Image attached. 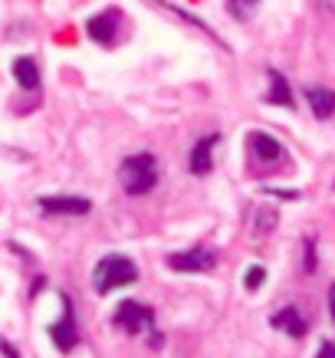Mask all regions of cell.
Instances as JSON below:
<instances>
[{
  "label": "cell",
  "mask_w": 335,
  "mask_h": 358,
  "mask_svg": "<svg viewBox=\"0 0 335 358\" xmlns=\"http://www.w3.org/2000/svg\"><path fill=\"white\" fill-rule=\"evenodd\" d=\"M158 158L152 152H135L129 158H122L119 164V185L129 197H145L158 187Z\"/></svg>",
  "instance_id": "cell-1"
},
{
  "label": "cell",
  "mask_w": 335,
  "mask_h": 358,
  "mask_svg": "<svg viewBox=\"0 0 335 358\" xmlns=\"http://www.w3.org/2000/svg\"><path fill=\"white\" fill-rule=\"evenodd\" d=\"M131 282H138V263L125 253H106L92 266V289L99 296H108L115 289H125Z\"/></svg>",
  "instance_id": "cell-2"
},
{
  "label": "cell",
  "mask_w": 335,
  "mask_h": 358,
  "mask_svg": "<svg viewBox=\"0 0 335 358\" xmlns=\"http://www.w3.org/2000/svg\"><path fill=\"white\" fill-rule=\"evenodd\" d=\"M112 326L125 336H148L152 329H158L155 326V309L138 303V299H122L112 313Z\"/></svg>",
  "instance_id": "cell-3"
},
{
  "label": "cell",
  "mask_w": 335,
  "mask_h": 358,
  "mask_svg": "<svg viewBox=\"0 0 335 358\" xmlns=\"http://www.w3.org/2000/svg\"><path fill=\"white\" fill-rule=\"evenodd\" d=\"M164 266L174 273H211L217 266V250L207 243H197V247H187L181 253H168Z\"/></svg>",
  "instance_id": "cell-4"
},
{
  "label": "cell",
  "mask_w": 335,
  "mask_h": 358,
  "mask_svg": "<svg viewBox=\"0 0 335 358\" xmlns=\"http://www.w3.org/2000/svg\"><path fill=\"white\" fill-rule=\"evenodd\" d=\"M59 306H63V315L56 319V322H50V338H53V345L63 352V355H69L73 348L79 345V322H76V309H73V299H69V293H59Z\"/></svg>",
  "instance_id": "cell-5"
},
{
  "label": "cell",
  "mask_w": 335,
  "mask_h": 358,
  "mask_svg": "<svg viewBox=\"0 0 335 358\" xmlns=\"http://www.w3.org/2000/svg\"><path fill=\"white\" fill-rule=\"evenodd\" d=\"M36 210L46 217H86L92 214V201L83 194H43L36 197Z\"/></svg>",
  "instance_id": "cell-6"
},
{
  "label": "cell",
  "mask_w": 335,
  "mask_h": 358,
  "mask_svg": "<svg viewBox=\"0 0 335 358\" xmlns=\"http://www.w3.org/2000/svg\"><path fill=\"white\" fill-rule=\"evenodd\" d=\"M217 145H220V131H207V135H201V138L194 141V148L187 155V171L194 174V178H204V174L214 171Z\"/></svg>",
  "instance_id": "cell-7"
},
{
  "label": "cell",
  "mask_w": 335,
  "mask_h": 358,
  "mask_svg": "<svg viewBox=\"0 0 335 358\" xmlns=\"http://www.w3.org/2000/svg\"><path fill=\"white\" fill-rule=\"evenodd\" d=\"M119 23H122V13L115 10V7H108V10L89 17L86 20L89 40H92V43H102V46H112L115 36H119Z\"/></svg>",
  "instance_id": "cell-8"
},
{
  "label": "cell",
  "mask_w": 335,
  "mask_h": 358,
  "mask_svg": "<svg viewBox=\"0 0 335 358\" xmlns=\"http://www.w3.org/2000/svg\"><path fill=\"white\" fill-rule=\"evenodd\" d=\"M247 141H250V152H253V158H257L259 164L286 162V148H283V141L276 138V135H270V131H250Z\"/></svg>",
  "instance_id": "cell-9"
},
{
  "label": "cell",
  "mask_w": 335,
  "mask_h": 358,
  "mask_svg": "<svg viewBox=\"0 0 335 358\" xmlns=\"http://www.w3.org/2000/svg\"><path fill=\"white\" fill-rule=\"evenodd\" d=\"M270 326L276 329V332H283V336H290V338H303L306 332H309V319L303 315L299 306H283V309L273 313Z\"/></svg>",
  "instance_id": "cell-10"
},
{
  "label": "cell",
  "mask_w": 335,
  "mask_h": 358,
  "mask_svg": "<svg viewBox=\"0 0 335 358\" xmlns=\"http://www.w3.org/2000/svg\"><path fill=\"white\" fill-rule=\"evenodd\" d=\"M303 96H306L309 109H313V115L319 122H325V119H332L335 115V89H329V86H306Z\"/></svg>",
  "instance_id": "cell-11"
},
{
  "label": "cell",
  "mask_w": 335,
  "mask_h": 358,
  "mask_svg": "<svg viewBox=\"0 0 335 358\" xmlns=\"http://www.w3.org/2000/svg\"><path fill=\"white\" fill-rule=\"evenodd\" d=\"M10 69H13L17 86H20L23 92H36V89H40V83H43V76H40V66H36V59H33V56H17Z\"/></svg>",
  "instance_id": "cell-12"
},
{
  "label": "cell",
  "mask_w": 335,
  "mask_h": 358,
  "mask_svg": "<svg viewBox=\"0 0 335 358\" xmlns=\"http://www.w3.org/2000/svg\"><path fill=\"white\" fill-rule=\"evenodd\" d=\"M266 76H270L266 102H270V106H283V109H292V106H296V96H292V89H290V79L283 76L280 69H266Z\"/></svg>",
  "instance_id": "cell-13"
},
{
  "label": "cell",
  "mask_w": 335,
  "mask_h": 358,
  "mask_svg": "<svg viewBox=\"0 0 335 358\" xmlns=\"http://www.w3.org/2000/svg\"><path fill=\"white\" fill-rule=\"evenodd\" d=\"M276 224H280L276 207L257 204L253 210H250V234H253V237H266V234H273V230H276Z\"/></svg>",
  "instance_id": "cell-14"
},
{
  "label": "cell",
  "mask_w": 335,
  "mask_h": 358,
  "mask_svg": "<svg viewBox=\"0 0 335 358\" xmlns=\"http://www.w3.org/2000/svg\"><path fill=\"white\" fill-rule=\"evenodd\" d=\"M158 3H162L164 10H171L174 17H181V20H187V23H191V27H197V30H204L207 36H211V40H214L217 46H220V50H227V43H224V40L217 36V30H214V27H211V23H207V20H201V17H194V13H191V10H184V7H174V3H164V0H158Z\"/></svg>",
  "instance_id": "cell-15"
},
{
  "label": "cell",
  "mask_w": 335,
  "mask_h": 358,
  "mask_svg": "<svg viewBox=\"0 0 335 358\" xmlns=\"http://www.w3.org/2000/svg\"><path fill=\"white\" fill-rule=\"evenodd\" d=\"M299 270H303L306 276H313V273L319 270V243H315V237H303V260H299Z\"/></svg>",
  "instance_id": "cell-16"
},
{
  "label": "cell",
  "mask_w": 335,
  "mask_h": 358,
  "mask_svg": "<svg viewBox=\"0 0 335 358\" xmlns=\"http://www.w3.org/2000/svg\"><path fill=\"white\" fill-rule=\"evenodd\" d=\"M266 286V266L263 263H250L247 270H243V289L247 293H257Z\"/></svg>",
  "instance_id": "cell-17"
},
{
  "label": "cell",
  "mask_w": 335,
  "mask_h": 358,
  "mask_svg": "<svg viewBox=\"0 0 335 358\" xmlns=\"http://www.w3.org/2000/svg\"><path fill=\"white\" fill-rule=\"evenodd\" d=\"M257 3L259 0H227V13L234 17V20L247 23L253 13H257Z\"/></svg>",
  "instance_id": "cell-18"
},
{
  "label": "cell",
  "mask_w": 335,
  "mask_h": 358,
  "mask_svg": "<svg viewBox=\"0 0 335 358\" xmlns=\"http://www.w3.org/2000/svg\"><path fill=\"white\" fill-rule=\"evenodd\" d=\"M259 194H270V197H276V201H299V191H283V187H263Z\"/></svg>",
  "instance_id": "cell-19"
},
{
  "label": "cell",
  "mask_w": 335,
  "mask_h": 358,
  "mask_svg": "<svg viewBox=\"0 0 335 358\" xmlns=\"http://www.w3.org/2000/svg\"><path fill=\"white\" fill-rule=\"evenodd\" d=\"M0 355H3V358H23V355H20V348L13 345L10 338H0Z\"/></svg>",
  "instance_id": "cell-20"
},
{
  "label": "cell",
  "mask_w": 335,
  "mask_h": 358,
  "mask_svg": "<svg viewBox=\"0 0 335 358\" xmlns=\"http://www.w3.org/2000/svg\"><path fill=\"white\" fill-rule=\"evenodd\" d=\"M43 289H46V276H43V273H36V276H33V282H30V299H36Z\"/></svg>",
  "instance_id": "cell-21"
},
{
  "label": "cell",
  "mask_w": 335,
  "mask_h": 358,
  "mask_svg": "<svg viewBox=\"0 0 335 358\" xmlns=\"http://www.w3.org/2000/svg\"><path fill=\"white\" fill-rule=\"evenodd\" d=\"M315 358H335V342H319V352H315Z\"/></svg>",
  "instance_id": "cell-22"
},
{
  "label": "cell",
  "mask_w": 335,
  "mask_h": 358,
  "mask_svg": "<svg viewBox=\"0 0 335 358\" xmlns=\"http://www.w3.org/2000/svg\"><path fill=\"white\" fill-rule=\"evenodd\" d=\"M325 299H329V319H332V326H335V282L329 286V293H325Z\"/></svg>",
  "instance_id": "cell-23"
}]
</instances>
